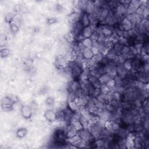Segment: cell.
Listing matches in <instances>:
<instances>
[{"label": "cell", "instance_id": "cell-2", "mask_svg": "<svg viewBox=\"0 0 149 149\" xmlns=\"http://www.w3.org/2000/svg\"><path fill=\"white\" fill-rule=\"evenodd\" d=\"M103 129L104 126L101 125L100 123L92 125L88 127V129L92 135L96 140L98 139L101 138Z\"/></svg>", "mask_w": 149, "mask_h": 149}, {"label": "cell", "instance_id": "cell-25", "mask_svg": "<svg viewBox=\"0 0 149 149\" xmlns=\"http://www.w3.org/2000/svg\"><path fill=\"white\" fill-rule=\"evenodd\" d=\"M19 26L13 22L10 24V29L13 33H17L19 30Z\"/></svg>", "mask_w": 149, "mask_h": 149}, {"label": "cell", "instance_id": "cell-16", "mask_svg": "<svg viewBox=\"0 0 149 149\" xmlns=\"http://www.w3.org/2000/svg\"><path fill=\"white\" fill-rule=\"evenodd\" d=\"M122 66L125 70L127 72H131L132 71V62L131 59H127L125 62H124L122 63Z\"/></svg>", "mask_w": 149, "mask_h": 149}, {"label": "cell", "instance_id": "cell-21", "mask_svg": "<svg viewBox=\"0 0 149 149\" xmlns=\"http://www.w3.org/2000/svg\"><path fill=\"white\" fill-rule=\"evenodd\" d=\"M128 59L129 58H128V57H127V55H126L122 53H121L117 55V63L118 64H122L124 62H125L127 59Z\"/></svg>", "mask_w": 149, "mask_h": 149}, {"label": "cell", "instance_id": "cell-5", "mask_svg": "<svg viewBox=\"0 0 149 149\" xmlns=\"http://www.w3.org/2000/svg\"><path fill=\"white\" fill-rule=\"evenodd\" d=\"M65 131L67 139L72 138L78 134V131H76L71 124L67 126L65 129Z\"/></svg>", "mask_w": 149, "mask_h": 149}, {"label": "cell", "instance_id": "cell-27", "mask_svg": "<svg viewBox=\"0 0 149 149\" xmlns=\"http://www.w3.org/2000/svg\"><path fill=\"white\" fill-rule=\"evenodd\" d=\"M9 50H8L7 49H4L1 50V55L2 57H7L9 55Z\"/></svg>", "mask_w": 149, "mask_h": 149}, {"label": "cell", "instance_id": "cell-3", "mask_svg": "<svg viewBox=\"0 0 149 149\" xmlns=\"http://www.w3.org/2000/svg\"><path fill=\"white\" fill-rule=\"evenodd\" d=\"M20 113L24 118L30 119L33 115V109L31 107V106L24 105L21 107Z\"/></svg>", "mask_w": 149, "mask_h": 149}, {"label": "cell", "instance_id": "cell-22", "mask_svg": "<svg viewBox=\"0 0 149 149\" xmlns=\"http://www.w3.org/2000/svg\"><path fill=\"white\" fill-rule=\"evenodd\" d=\"M101 93H102V91H101V88H95L91 98H93V99H97L101 95Z\"/></svg>", "mask_w": 149, "mask_h": 149}, {"label": "cell", "instance_id": "cell-9", "mask_svg": "<svg viewBox=\"0 0 149 149\" xmlns=\"http://www.w3.org/2000/svg\"><path fill=\"white\" fill-rule=\"evenodd\" d=\"M135 148H140L144 146V141L141 135H134Z\"/></svg>", "mask_w": 149, "mask_h": 149}, {"label": "cell", "instance_id": "cell-17", "mask_svg": "<svg viewBox=\"0 0 149 149\" xmlns=\"http://www.w3.org/2000/svg\"><path fill=\"white\" fill-rule=\"evenodd\" d=\"M124 46L120 44L118 41L115 42L112 49L114 50V51L117 54V55H119L121 53L122 49Z\"/></svg>", "mask_w": 149, "mask_h": 149}, {"label": "cell", "instance_id": "cell-10", "mask_svg": "<svg viewBox=\"0 0 149 149\" xmlns=\"http://www.w3.org/2000/svg\"><path fill=\"white\" fill-rule=\"evenodd\" d=\"M94 55L91 49H84L82 52V57L84 60H90Z\"/></svg>", "mask_w": 149, "mask_h": 149}, {"label": "cell", "instance_id": "cell-6", "mask_svg": "<svg viewBox=\"0 0 149 149\" xmlns=\"http://www.w3.org/2000/svg\"><path fill=\"white\" fill-rule=\"evenodd\" d=\"M79 21L84 28L89 26L90 25V20L89 15L85 12L82 13Z\"/></svg>", "mask_w": 149, "mask_h": 149}, {"label": "cell", "instance_id": "cell-19", "mask_svg": "<svg viewBox=\"0 0 149 149\" xmlns=\"http://www.w3.org/2000/svg\"><path fill=\"white\" fill-rule=\"evenodd\" d=\"M104 58V55L102 54L98 53L94 55L92 59L93 61V62L96 63V64H97V63L102 62Z\"/></svg>", "mask_w": 149, "mask_h": 149}, {"label": "cell", "instance_id": "cell-26", "mask_svg": "<svg viewBox=\"0 0 149 149\" xmlns=\"http://www.w3.org/2000/svg\"><path fill=\"white\" fill-rule=\"evenodd\" d=\"M142 25L145 29V30L148 32V28H149V22L148 19H144L142 22H141Z\"/></svg>", "mask_w": 149, "mask_h": 149}, {"label": "cell", "instance_id": "cell-24", "mask_svg": "<svg viewBox=\"0 0 149 149\" xmlns=\"http://www.w3.org/2000/svg\"><path fill=\"white\" fill-rule=\"evenodd\" d=\"M91 50H92V52L93 53L94 55H96L98 53H100L99 46H98V42H94V43L93 45V46L91 48Z\"/></svg>", "mask_w": 149, "mask_h": 149}, {"label": "cell", "instance_id": "cell-14", "mask_svg": "<svg viewBox=\"0 0 149 149\" xmlns=\"http://www.w3.org/2000/svg\"><path fill=\"white\" fill-rule=\"evenodd\" d=\"M81 44L84 47V49H91L93 46L94 42L91 39V38H85L81 42Z\"/></svg>", "mask_w": 149, "mask_h": 149}, {"label": "cell", "instance_id": "cell-4", "mask_svg": "<svg viewBox=\"0 0 149 149\" xmlns=\"http://www.w3.org/2000/svg\"><path fill=\"white\" fill-rule=\"evenodd\" d=\"M44 118L46 121L50 123H54L57 121V113L51 109L47 110L44 114Z\"/></svg>", "mask_w": 149, "mask_h": 149}, {"label": "cell", "instance_id": "cell-28", "mask_svg": "<svg viewBox=\"0 0 149 149\" xmlns=\"http://www.w3.org/2000/svg\"><path fill=\"white\" fill-rule=\"evenodd\" d=\"M48 22L50 24H55L57 22V19H55V18H50L48 20Z\"/></svg>", "mask_w": 149, "mask_h": 149}, {"label": "cell", "instance_id": "cell-7", "mask_svg": "<svg viewBox=\"0 0 149 149\" xmlns=\"http://www.w3.org/2000/svg\"><path fill=\"white\" fill-rule=\"evenodd\" d=\"M81 14L82 13L72 12L68 16V20L69 21V22L72 25L79 22L80 20Z\"/></svg>", "mask_w": 149, "mask_h": 149}, {"label": "cell", "instance_id": "cell-23", "mask_svg": "<svg viewBox=\"0 0 149 149\" xmlns=\"http://www.w3.org/2000/svg\"><path fill=\"white\" fill-rule=\"evenodd\" d=\"M46 104L49 107H53L55 104V100L52 97H49L46 100Z\"/></svg>", "mask_w": 149, "mask_h": 149}, {"label": "cell", "instance_id": "cell-20", "mask_svg": "<svg viewBox=\"0 0 149 149\" xmlns=\"http://www.w3.org/2000/svg\"><path fill=\"white\" fill-rule=\"evenodd\" d=\"M16 15L13 12H8L5 16V20L7 23L11 24L15 18Z\"/></svg>", "mask_w": 149, "mask_h": 149}, {"label": "cell", "instance_id": "cell-12", "mask_svg": "<svg viewBox=\"0 0 149 149\" xmlns=\"http://www.w3.org/2000/svg\"><path fill=\"white\" fill-rule=\"evenodd\" d=\"M89 82L96 88H101V84L100 83L98 78L93 76H90L88 79Z\"/></svg>", "mask_w": 149, "mask_h": 149}, {"label": "cell", "instance_id": "cell-11", "mask_svg": "<svg viewBox=\"0 0 149 149\" xmlns=\"http://www.w3.org/2000/svg\"><path fill=\"white\" fill-rule=\"evenodd\" d=\"M94 31V29L90 26H88V27H85V28H84V29L82 31V34L84 37V38H90L92 36Z\"/></svg>", "mask_w": 149, "mask_h": 149}, {"label": "cell", "instance_id": "cell-18", "mask_svg": "<svg viewBox=\"0 0 149 149\" xmlns=\"http://www.w3.org/2000/svg\"><path fill=\"white\" fill-rule=\"evenodd\" d=\"M28 133V131L26 128H24V127H22V128L19 129L17 131H16V136L19 138H25L26 135Z\"/></svg>", "mask_w": 149, "mask_h": 149}, {"label": "cell", "instance_id": "cell-1", "mask_svg": "<svg viewBox=\"0 0 149 149\" xmlns=\"http://www.w3.org/2000/svg\"><path fill=\"white\" fill-rule=\"evenodd\" d=\"M69 60L65 55L59 54L56 57L55 60V66L59 70H63L68 67Z\"/></svg>", "mask_w": 149, "mask_h": 149}, {"label": "cell", "instance_id": "cell-8", "mask_svg": "<svg viewBox=\"0 0 149 149\" xmlns=\"http://www.w3.org/2000/svg\"><path fill=\"white\" fill-rule=\"evenodd\" d=\"M114 78H113L111 75H110L109 73H105L102 74L99 78H98V80L100 82V83L101 84V85H104V84H107V83L110 81L111 80H112L113 79H114Z\"/></svg>", "mask_w": 149, "mask_h": 149}, {"label": "cell", "instance_id": "cell-13", "mask_svg": "<svg viewBox=\"0 0 149 149\" xmlns=\"http://www.w3.org/2000/svg\"><path fill=\"white\" fill-rule=\"evenodd\" d=\"M67 107H68L69 109H70L73 112L77 111L79 110V106L75 100L68 101Z\"/></svg>", "mask_w": 149, "mask_h": 149}, {"label": "cell", "instance_id": "cell-15", "mask_svg": "<svg viewBox=\"0 0 149 149\" xmlns=\"http://www.w3.org/2000/svg\"><path fill=\"white\" fill-rule=\"evenodd\" d=\"M70 124L78 132L84 129V127H83L82 124L81 123V122L79 120L72 119L71 122H70Z\"/></svg>", "mask_w": 149, "mask_h": 149}]
</instances>
